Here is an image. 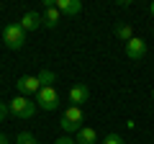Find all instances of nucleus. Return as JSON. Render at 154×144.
I'll return each mask as SVG.
<instances>
[{
    "instance_id": "11",
    "label": "nucleus",
    "mask_w": 154,
    "mask_h": 144,
    "mask_svg": "<svg viewBox=\"0 0 154 144\" xmlns=\"http://www.w3.org/2000/svg\"><path fill=\"white\" fill-rule=\"evenodd\" d=\"M75 142L77 144H98V131L90 129V126H85V129H80V131L75 134Z\"/></svg>"
},
{
    "instance_id": "8",
    "label": "nucleus",
    "mask_w": 154,
    "mask_h": 144,
    "mask_svg": "<svg viewBox=\"0 0 154 144\" xmlns=\"http://www.w3.org/2000/svg\"><path fill=\"white\" fill-rule=\"evenodd\" d=\"M88 98H90L88 83H77V85L69 88V103L72 105H80V108H82V103H88Z\"/></svg>"
},
{
    "instance_id": "18",
    "label": "nucleus",
    "mask_w": 154,
    "mask_h": 144,
    "mask_svg": "<svg viewBox=\"0 0 154 144\" xmlns=\"http://www.w3.org/2000/svg\"><path fill=\"white\" fill-rule=\"evenodd\" d=\"M0 144H8V136H5V134H0Z\"/></svg>"
},
{
    "instance_id": "15",
    "label": "nucleus",
    "mask_w": 154,
    "mask_h": 144,
    "mask_svg": "<svg viewBox=\"0 0 154 144\" xmlns=\"http://www.w3.org/2000/svg\"><path fill=\"white\" fill-rule=\"evenodd\" d=\"M103 144H126V142H123L121 134H108V136L103 139Z\"/></svg>"
},
{
    "instance_id": "19",
    "label": "nucleus",
    "mask_w": 154,
    "mask_h": 144,
    "mask_svg": "<svg viewBox=\"0 0 154 144\" xmlns=\"http://www.w3.org/2000/svg\"><path fill=\"white\" fill-rule=\"evenodd\" d=\"M149 13H152V18H154V0H152V5H149Z\"/></svg>"
},
{
    "instance_id": "10",
    "label": "nucleus",
    "mask_w": 154,
    "mask_h": 144,
    "mask_svg": "<svg viewBox=\"0 0 154 144\" xmlns=\"http://www.w3.org/2000/svg\"><path fill=\"white\" fill-rule=\"evenodd\" d=\"M41 26H44V23H41V13L28 11L26 16L21 18V28H23L26 33H28V31H36V28H41Z\"/></svg>"
},
{
    "instance_id": "20",
    "label": "nucleus",
    "mask_w": 154,
    "mask_h": 144,
    "mask_svg": "<svg viewBox=\"0 0 154 144\" xmlns=\"http://www.w3.org/2000/svg\"><path fill=\"white\" fill-rule=\"evenodd\" d=\"M152 100H154V90H152Z\"/></svg>"
},
{
    "instance_id": "12",
    "label": "nucleus",
    "mask_w": 154,
    "mask_h": 144,
    "mask_svg": "<svg viewBox=\"0 0 154 144\" xmlns=\"http://www.w3.org/2000/svg\"><path fill=\"white\" fill-rule=\"evenodd\" d=\"M116 36L121 41H131L134 39V28L128 26V23H118V26H116Z\"/></svg>"
},
{
    "instance_id": "1",
    "label": "nucleus",
    "mask_w": 154,
    "mask_h": 144,
    "mask_svg": "<svg viewBox=\"0 0 154 144\" xmlns=\"http://www.w3.org/2000/svg\"><path fill=\"white\" fill-rule=\"evenodd\" d=\"M62 131L69 136V134H77L80 129H85V111L80 105H69L64 113H62V121H59Z\"/></svg>"
},
{
    "instance_id": "13",
    "label": "nucleus",
    "mask_w": 154,
    "mask_h": 144,
    "mask_svg": "<svg viewBox=\"0 0 154 144\" xmlns=\"http://www.w3.org/2000/svg\"><path fill=\"white\" fill-rule=\"evenodd\" d=\"M38 80H41V88H49V85L57 80V75L51 70H41V72H38Z\"/></svg>"
},
{
    "instance_id": "4",
    "label": "nucleus",
    "mask_w": 154,
    "mask_h": 144,
    "mask_svg": "<svg viewBox=\"0 0 154 144\" xmlns=\"http://www.w3.org/2000/svg\"><path fill=\"white\" fill-rule=\"evenodd\" d=\"M57 105H59V93H57L54 85L41 88V90L36 93V108H44V111H57Z\"/></svg>"
},
{
    "instance_id": "2",
    "label": "nucleus",
    "mask_w": 154,
    "mask_h": 144,
    "mask_svg": "<svg viewBox=\"0 0 154 144\" xmlns=\"http://www.w3.org/2000/svg\"><path fill=\"white\" fill-rule=\"evenodd\" d=\"M8 108H11V116L18 121H26L36 113V100H28L26 95H16L13 100H8Z\"/></svg>"
},
{
    "instance_id": "14",
    "label": "nucleus",
    "mask_w": 154,
    "mask_h": 144,
    "mask_svg": "<svg viewBox=\"0 0 154 144\" xmlns=\"http://www.w3.org/2000/svg\"><path fill=\"white\" fill-rule=\"evenodd\" d=\"M16 144H38V142H36V136H33L31 131H21L16 136Z\"/></svg>"
},
{
    "instance_id": "9",
    "label": "nucleus",
    "mask_w": 154,
    "mask_h": 144,
    "mask_svg": "<svg viewBox=\"0 0 154 144\" xmlns=\"http://www.w3.org/2000/svg\"><path fill=\"white\" fill-rule=\"evenodd\" d=\"M54 5L59 8L62 16H80L82 13V3L80 0H54Z\"/></svg>"
},
{
    "instance_id": "7",
    "label": "nucleus",
    "mask_w": 154,
    "mask_h": 144,
    "mask_svg": "<svg viewBox=\"0 0 154 144\" xmlns=\"http://www.w3.org/2000/svg\"><path fill=\"white\" fill-rule=\"evenodd\" d=\"M16 88H18V93H21V95L38 93V90H41V80H38V75H23V77L16 83Z\"/></svg>"
},
{
    "instance_id": "17",
    "label": "nucleus",
    "mask_w": 154,
    "mask_h": 144,
    "mask_svg": "<svg viewBox=\"0 0 154 144\" xmlns=\"http://www.w3.org/2000/svg\"><path fill=\"white\" fill-rule=\"evenodd\" d=\"M8 113H11V108H8L5 103H3V100H0V121H5V116Z\"/></svg>"
},
{
    "instance_id": "6",
    "label": "nucleus",
    "mask_w": 154,
    "mask_h": 144,
    "mask_svg": "<svg viewBox=\"0 0 154 144\" xmlns=\"http://www.w3.org/2000/svg\"><path fill=\"white\" fill-rule=\"evenodd\" d=\"M126 57H128L131 62L146 59V41L139 39V36H134L131 41H126Z\"/></svg>"
},
{
    "instance_id": "3",
    "label": "nucleus",
    "mask_w": 154,
    "mask_h": 144,
    "mask_svg": "<svg viewBox=\"0 0 154 144\" xmlns=\"http://www.w3.org/2000/svg\"><path fill=\"white\" fill-rule=\"evenodd\" d=\"M3 41L8 49H21L26 44V31L21 28V23H8L3 28Z\"/></svg>"
},
{
    "instance_id": "16",
    "label": "nucleus",
    "mask_w": 154,
    "mask_h": 144,
    "mask_svg": "<svg viewBox=\"0 0 154 144\" xmlns=\"http://www.w3.org/2000/svg\"><path fill=\"white\" fill-rule=\"evenodd\" d=\"M54 144H77V142H75V139H72V136H67V134H62V136L57 139Z\"/></svg>"
},
{
    "instance_id": "5",
    "label": "nucleus",
    "mask_w": 154,
    "mask_h": 144,
    "mask_svg": "<svg viewBox=\"0 0 154 144\" xmlns=\"http://www.w3.org/2000/svg\"><path fill=\"white\" fill-rule=\"evenodd\" d=\"M62 21V13L59 8L54 5V0H44V13H41V23H44L46 28H57Z\"/></svg>"
}]
</instances>
